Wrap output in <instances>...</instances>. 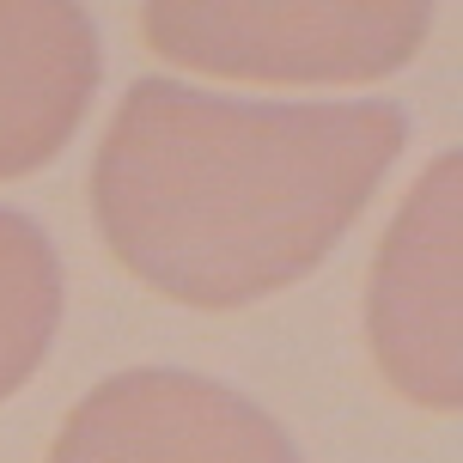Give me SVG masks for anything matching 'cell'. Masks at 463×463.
Returning a JSON list of instances; mask_svg holds the SVG:
<instances>
[{"label": "cell", "mask_w": 463, "mask_h": 463, "mask_svg": "<svg viewBox=\"0 0 463 463\" xmlns=\"http://www.w3.org/2000/svg\"><path fill=\"white\" fill-rule=\"evenodd\" d=\"M104 73L98 24L73 0H0V184L43 171L86 122Z\"/></svg>", "instance_id": "cell-5"}, {"label": "cell", "mask_w": 463, "mask_h": 463, "mask_svg": "<svg viewBox=\"0 0 463 463\" xmlns=\"http://www.w3.org/2000/svg\"><path fill=\"white\" fill-rule=\"evenodd\" d=\"M43 463H305L269 409L184 366H128L80 396Z\"/></svg>", "instance_id": "cell-4"}, {"label": "cell", "mask_w": 463, "mask_h": 463, "mask_svg": "<svg viewBox=\"0 0 463 463\" xmlns=\"http://www.w3.org/2000/svg\"><path fill=\"white\" fill-rule=\"evenodd\" d=\"M140 31L165 61L269 86H360L409 68L427 0H153Z\"/></svg>", "instance_id": "cell-2"}, {"label": "cell", "mask_w": 463, "mask_h": 463, "mask_svg": "<svg viewBox=\"0 0 463 463\" xmlns=\"http://www.w3.org/2000/svg\"><path fill=\"white\" fill-rule=\"evenodd\" d=\"M61 256L19 208H0V402L43 366L61 329Z\"/></svg>", "instance_id": "cell-6"}, {"label": "cell", "mask_w": 463, "mask_h": 463, "mask_svg": "<svg viewBox=\"0 0 463 463\" xmlns=\"http://www.w3.org/2000/svg\"><path fill=\"white\" fill-rule=\"evenodd\" d=\"M402 146L391 98L269 104L135 80L92 153V220L153 293L238 311L311 275Z\"/></svg>", "instance_id": "cell-1"}, {"label": "cell", "mask_w": 463, "mask_h": 463, "mask_svg": "<svg viewBox=\"0 0 463 463\" xmlns=\"http://www.w3.org/2000/svg\"><path fill=\"white\" fill-rule=\"evenodd\" d=\"M458 146L439 153L402 195L378 238L366 280V342L396 396L420 409H458Z\"/></svg>", "instance_id": "cell-3"}]
</instances>
